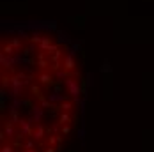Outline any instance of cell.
Returning a JSON list of instances; mask_svg holds the SVG:
<instances>
[{
  "label": "cell",
  "mask_w": 154,
  "mask_h": 152,
  "mask_svg": "<svg viewBox=\"0 0 154 152\" xmlns=\"http://www.w3.org/2000/svg\"><path fill=\"white\" fill-rule=\"evenodd\" d=\"M64 87H66V92L69 94V97L73 101H78V97L83 94V85H82V78L78 74H69L67 80L64 81Z\"/></svg>",
  "instance_id": "cell-1"
},
{
  "label": "cell",
  "mask_w": 154,
  "mask_h": 152,
  "mask_svg": "<svg viewBox=\"0 0 154 152\" xmlns=\"http://www.w3.org/2000/svg\"><path fill=\"white\" fill-rule=\"evenodd\" d=\"M35 81H37L41 87H50V85H53L57 80H55V73H53V71H37V73H35Z\"/></svg>",
  "instance_id": "cell-2"
},
{
  "label": "cell",
  "mask_w": 154,
  "mask_h": 152,
  "mask_svg": "<svg viewBox=\"0 0 154 152\" xmlns=\"http://www.w3.org/2000/svg\"><path fill=\"white\" fill-rule=\"evenodd\" d=\"M62 65H64V69L69 73V74H76V60H75V57H73V53H67L66 57H64V62H62Z\"/></svg>",
  "instance_id": "cell-3"
},
{
  "label": "cell",
  "mask_w": 154,
  "mask_h": 152,
  "mask_svg": "<svg viewBox=\"0 0 154 152\" xmlns=\"http://www.w3.org/2000/svg\"><path fill=\"white\" fill-rule=\"evenodd\" d=\"M106 71H110V65L105 62V65H103V73H106Z\"/></svg>",
  "instance_id": "cell-4"
}]
</instances>
